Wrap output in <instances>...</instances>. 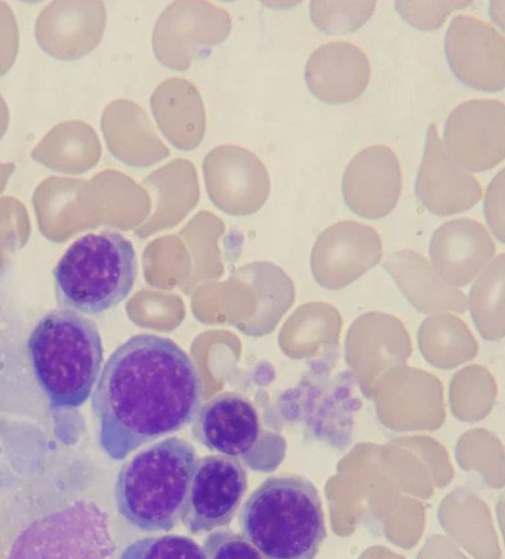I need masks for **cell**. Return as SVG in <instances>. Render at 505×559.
I'll use <instances>...</instances> for the list:
<instances>
[{
    "mask_svg": "<svg viewBox=\"0 0 505 559\" xmlns=\"http://www.w3.org/2000/svg\"><path fill=\"white\" fill-rule=\"evenodd\" d=\"M201 404L190 356L172 340L147 333L111 353L92 394L98 442L113 460L192 423Z\"/></svg>",
    "mask_w": 505,
    "mask_h": 559,
    "instance_id": "obj_1",
    "label": "cell"
},
{
    "mask_svg": "<svg viewBox=\"0 0 505 559\" xmlns=\"http://www.w3.org/2000/svg\"><path fill=\"white\" fill-rule=\"evenodd\" d=\"M238 521L266 559H314L326 534L318 492L299 475L266 478L245 500Z\"/></svg>",
    "mask_w": 505,
    "mask_h": 559,
    "instance_id": "obj_2",
    "label": "cell"
},
{
    "mask_svg": "<svg viewBox=\"0 0 505 559\" xmlns=\"http://www.w3.org/2000/svg\"><path fill=\"white\" fill-rule=\"evenodd\" d=\"M37 383L53 409H73L89 397L98 380L104 348L96 323L73 310H52L27 341Z\"/></svg>",
    "mask_w": 505,
    "mask_h": 559,
    "instance_id": "obj_3",
    "label": "cell"
},
{
    "mask_svg": "<svg viewBox=\"0 0 505 559\" xmlns=\"http://www.w3.org/2000/svg\"><path fill=\"white\" fill-rule=\"evenodd\" d=\"M196 462L193 445L178 437L136 453L117 477L115 500L120 515L142 531L175 528Z\"/></svg>",
    "mask_w": 505,
    "mask_h": 559,
    "instance_id": "obj_4",
    "label": "cell"
},
{
    "mask_svg": "<svg viewBox=\"0 0 505 559\" xmlns=\"http://www.w3.org/2000/svg\"><path fill=\"white\" fill-rule=\"evenodd\" d=\"M137 273L132 242L104 230L76 239L53 270L59 306L82 314L116 308L131 293Z\"/></svg>",
    "mask_w": 505,
    "mask_h": 559,
    "instance_id": "obj_5",
    "label": "cell"
},
{
    "mask_svg": "<svg viewBox=\"0 0 505 559\" xmlns=\"http://www.w3.org/2000/svg\"><path fill=\"white\" fill-rule=\"evenodd\" d=\"M192 431L208 450L256 472H273L285 457L284 438L263 431L255 407L237 393L218 394L201 406Z\"/></svg>",
    "mask_w": 505,
    "mask_h": 559,
    "instance_id": "obj_6",
    "label": "cell"
},
{
    "mask_svg": "<svg viewBox=\"0 0 505 559\" xmlns=\"http://www.w3.org/2000/svg\"><path fill=\"white\" fill-rule=\"evenodd\" d=\"M231 17L209 1L177 0L159 14L152 34L157 60L167 68L185 71L212 47L227 39Z\"/></svg>",
    "mask_w": 505,
    "mask_h": 559,
    "instance_id": "obj_7",
    "label": "cell"
},
{
    "mask_svg": "<svg viewBox=\"0 0 505 559\" xmlns=\"http://www.w3.org/2000/svg\"><path fill=\"white\" fill-rule=\"evenodd\" d=\"M247 471L238 460L223 455L197 459L181 512L192 534L228 526L247 491Z\"/></svg>",
    "mask_w": 505,
    "mask_h": 559,
    "instance_id": "obj_8",
    "label": "cell"
},
{
    "mask_svg": "<svg viewBox=\"0 0 505 559\" xmlns=\"http://www.w3.org/2000/svg\"><path fill=\"white\" fill-rule=\"evenodd\" d=\"M504 103L495 98H472L449 112L442 142L459 167L480 173L504 159Z\"/></svg>",
    "mask_w": 505,
    "mask_h": 559,
    "instance_id": "obj_9",
    "label": "cell"
},
{
    "mask_svg": "<svg viewBox=\"0 0 505 559\" xmlns=\"http://www.w3.org/2000/svg\"><path fill=\"white\" fill-rule=\"evenodd\" d=\"M202 170L209 200L228 214H252L268 199V170L245 147L221 144L212 148L202 162Z\"/></svg>",
    "mask_w": 505,
    "mask_h": 559,
    "instance_id": "obj_10",
    "label": "cell"
},
{
    "mask_svg": "<svg viewBox=\"0 0 505 559\" xmlns=\"http://www.w3.org/2000/svg\"><path fill=\"white\" fill-rule=\"evenodd\" d=\"M369 397L378 419L394 429H432L445 419L442 383L421 369L404 366L386 373Z\"/></svg>",
    "mask_w": 505,
    "mask_h": 559,
    "instance_id": "obj_11",
    "label": "cell"
},
{
    "mask_svg": "<svg viewBox=\"0 0 505 559\" xmlns=\"http://www.w3.org/2000/svg\"><path fill=\"white\" fill-rule=\"evenodd\" d=\"M444 49L450 70L466 85L486 92L504 87V36L490 23L470 14L455 15Z\"/></svg>",
    "mask_w": 505,
    "mask_h": 559,
    "instance_id": "obj_12",
    "label": "cell"
},
{
    "mask_svg": "<svg viewBox=\"0 0 505 559\" xmlns=\"http://www.w3.org/2000/svg\"><path fill=\"white\" fill-rule=\"evenodd\" d=\"M411 349L405 325L394 316L375 311L352 322L345 346L346 361L368 397L383 376L406 365Z\"/></svg>",
    "mask_w": 505,
    "mask_h": 559,
    "instance_id": "obj_13",
    "label": "cell"
},
{
    "mask_svg": "<svg viewBox=\"0 0 505 559\" xmlns=\"http://www.w3.org/2000/svg\"><path fill=\"white\" fill-rule=\"evenodd\" d=\"M382 240L370 225L345 219L326 227L312 251L317 282L328 289L342 288L380 262Z\"/></svg>",
    "mask_w": 505,
    "mask_h": 559,
    "instance_id": "obj_14",
    "label": "cell"
},
{
    "mask_svg": "<svg viewBox=\"0 0 505 559\" xmlns=\"http://www.w3.org/2000/svg\"><path fill=\"white\" fill-rule=\"evenodd\" d=\"M402 173L395 152L385 144L369 145L353 155L341 178L347 206L357 215L377 219L396 206Z\"/></svg>",
    "mask_w": 505,
    "mask_h": 559,
    "instance_id": "obj_15",
    "label": "cell"
},
{
    "mask_svg": "<svg viewBox=\"0 0 505 559\" xmlns=\"http://www.w3.org/2000/svg\"><path fill=\"white\" fill-rule=\"evenodd\" d=\"M414 192L428 211L440 216L467 211L483 197L478 179L448 156L434 123L425 133Z\"/></svg>",
    "mask_w": 505,
    "mask_h": 559,
    "instance_id": "obj_16",
    "label": "cell"
},
{
    "mask_svg": "<svg viewBox=\"0 0 505 559\" xmlns=\"http://www.w3.org/2000/svg\"><path fill=\"white\" fill-rule=\"evenodd\" d=\"M107 12L99 0H57L38 14L35 37L38 46L60 60H74L92 52L100 43Z\"/></svg>",
    "mask_w": 505,
    "mask_h": 559,
    "instance_id": "obj_17",
    "label": "cell"
},
{
    "mask_svg": "<svg viewBox=\"0 0 505 559\" xmlns=\"http://www.w3.org/2000/svg\"><path fill=\"white\" fill-rule=\"evenodd\" d=\"M431 265L449 286L470 283L489 263L495 245L478 221L460 217L438 226L430 241Z\"/></svg>",
    "mask_w": 505,
    "mask_h": 559,
    "instance_id": "obj_18",
    "label": "cell"
},
{
    "mask_svg": "<svg viewBox=\"0 0 505 559\" xmlns=\"http://www.w3.org/2000/svg\"><path fill=\"white\" fill-rule=\"evenodd\" d=\"M371 66L366 53L347 40L318 46L308 58L304 80L311 93L328 104H345L366 88Z\"/></svg>",
    "mask_w": 505,
    "mask_h": 559,
    "instance_id": "obj_19",
    "label": "cell"
},
{
    "mask_svg": "<svg viewBox=\"0 0 505 559\" xmlns=\"http://www.w3.org/2000/svg\"><path fill=\"white\" fill-rule=\"evenodd\" d=\"M101 131L111 154L132 167H148L169 156L147 112L129 99L109 103L101 115Z\"/></svg>",
    "mask_w": 505,
    "mask_h": 559,
    "instance_id": "obj_20",
    "label": "cell"
},
{
    "mask_svg": "<svg viewBox=\"0 0 505 559\" xmlns=\"http://www.w3.org/2000/svg\"><path fill=\"white\" fill-rule=\"evenodd\" d=\"M149 103L158 128L175 147L192 151L201 144L206 111L192 82L178 76L166 79L156 86Z\"/></svg>",
    "mask_w": 505,
    "mask_h": 559,
    "instance_id": "obj_21",
    "label": "cell"
},
{
    "mask_svg": "<svg viewBox=\"0 0 505 559\" xmlns=\"http://www.w3.org/2000/svg\"><path fill=\"white\" fill-rule=\"evenodd\" d=\"M384 269L390 274L409 302L423 313L465 312L467 299L447 285L431 263L413 250H399L387 255Z\"/></svg>",
    "mask_w": 505,
    "mask_h": 559,
    "instance_id": "obj_22",
    "label": "cell"
},
{
    "mask_svg": "<svg viewBox=\"0 0 505 559\" xmlns=\"http://www.w3.org/2000/svg\"><path fill=\"white\" fill-rule=\"evenodd\" d=\"M31 155L49 169L79 175L99 162L101 144L92 126L81 120H69L51 128Z\"/></svg>",
    "mask_w": 505,
    "mask_h": 559,
    "instance_id": "obj_23",
    "label": "cell"
},
{
    "mask_svg": "<svg viewBox=\"0 0 505 559\" xmlns=\"http://www.w3.org/2000/svg\"><path fill=\"white\" fill-rule=\"evenodd\" d=\"M142 186L155 205V213L148 223L151 227L179 222L200 200L195 166L184 158L172 159L153 170L142 179Z\"/></svg>",
    "mask_w": 505,
    "mask_h": 559,
    "instance_id": "obj_24",
    "label": "cell"
},
{
    "mask_svg": "<svg viewBox=\"0 0 505 559\" xmlns=\"http://www.w3.org/2000/svg\"><path fill=\"white\" fill-rule=\"evenodd\" d=\"M87 180L52 176L35 189L32 202L46 230L63 231L73 223L95 219Z\"/></svg>",
    "mask_w": 505,
    "mask_h": 559,
    "instance_id": "obj_25",
    "label": "cell"
},
{
    "mask_svg": "<svg viewBox=\"0 0 505 559\" xmlns=\"http://www.w3.org/2000/svg\"><path fill=\"white\" fill-rule=\"evenodd\" d=\"M98 217L113 226H127L143 219L152 200L146 189L122 171L106 169L88 179Z\"/></svg>",
    "mask_w": 505,
    "mask_h": 559,
    "instance_id": "obj_26",
    "label": "cell"
},
{
    "mask_svg": "<svg viewBox=\"0 0 505 559\" xmlns=\"http://www.w3.org/2000/svg\"><path fill=\"white\" fill-rule=\"evenodd\" d=\"M418 343L425 360L441 369H452L471 360L478 344L459 318L440 312L425 319L418 331Z\"/></svg>",
    "mask_w": 505,
    "mask_h": 559,
    "instance_id": "obj_27",
    "label": "cell"
},
{
    "mask_svg": "<svg viewBox=\"0 0 505 559\" xmlns=\"http://www.w3.org/2000/svg\"><path fill=\"white\" fill-rule=\"evenodd\" d=\"M480 334L491 341L504 336V254L486 266L470 289L467 300Z\"/></svg>",
    "mask_w": 505,
    "mask_h": 559,
    "instance_id": "obj_28",
    "label": "cell"
},
{
    "mask_svg": "<svg viewBox=\"0 0 505 559\" xmlns=\"http://www.w3.org/2000/svg\"><path fill=\"white\" fill-rule=\"evenodd\" d=\"M496 396V384L483 367L472 365L459 370L449 389L450 408L464 421H477L492 409Z\"/></svg>",
    "mask_w": 505,
    "mask_h": 559,
    "instance_id": "obj_29",
    "label": "cell"
},
{
    "mask_svg": "<svg viewBox=\"0 0 505 559\" xmlns=\"http://www.w3.org/2000/svg\"><path fill=\"white\" fill-rule=\"evenodd\" d=\"M376 1L310 2L313 24L326 33H348L361 27L374 13Z\"/></svg>",
    "mask_w": 505,
    "mask_h": 559,
    "instance_id": "obj_30",
    "label": "cell"
},
{
    "mask_svg": "<svg viewBox=\"0 0 505 559\" xmlns=\"http://www.w3.org/2000/svg\"><path fill=\"white\" fill-rule=\"evenodd\" d=\"M120 559H207L203 548L183 535L144 537L129 545Z\"/></svg>",
    "mask_w": 505,
    "mask_h": 559,
    "instance_id": "obj_31",
    "label": "cell"
},
{
    "mask_svg": "<svg viewBox=\"0 0 505 559\" xmlns=\"http://www.w3.org/2000/svg\"><path fill=\"white\" fill-rule=\"evenodd\" d=\"M469 4L471 1H395V8L401 17L420 29L440 27L453 11Z\"/></svg>",
    "mask_w": 505,
    "mask_h": 559,
    "instance_id": "obj_32",
    "label": "cell"
},
{
    "mask_svg": "<svg viewBox=\"0 0 505 559\" xmlns=\"http://www.w3.org/2000/svg\"><path fill=\"white\" fill-rule=\"evenodd\" d=\"M203 550L207 559H266L247 537L231 530L212 532Z\"/></svg>",
    "mask_w": 505,
    "mask_h": 559,
    "instance_id": "obj_33",
    "label": "cell"
},
{
    "mask_svg": "<svg viewBox=\"0 0 505 559\" xmlns=\"http://www.w3.org/2000/svg\"><path fill=\"white\" fill-rule=\"evenodd\" d=\"M19 26L8 3L0 1V76L13 66L19 51Z\"/></svg>",
    "mask_w": 505,
    "mask_h": 559,
    "instance_id": "obj_34",
    "label": "cell"
},
{
    "mask_svg": "<svg viewBox=\"0 0 505 559\" xmlns=\"http://www.w3.org/2000/svg\"><path fill=\"white\" fill-rule=\"evenodd\" d=\"M484 215L494 236L504 241V168L494 175L486 188Z\"/></svg>",
    "mask_w": 505,
    "mask_h": 559,
    "instance_id": "obj_35",
    "label": "cell"
},
{
    "mask_svg": "<svg viewBox=\"0 0 505 559\" xmlns=\"http://www.w3.org/2000/svg\"><path fill=\"white\" fill-rule=\"evenodd\" d=\"M504 0L491 1L489 9L492 21L502 29L504 27Z\"/></svg>",
    "mask_w": 505,
    "mask_h": 559,
    "instance_id": "obj_36",
    "label": "cell"
},
{
    "mask_svg": "<svg viewBox=\"0 0 505 559\" xmlns=\"http://www.w3.org/2000/svg\"><path fill=\"white\" fill-rule=\"evenodd\" d=\"M9 121H10L9 108L7 106V103L0 95V140L3 138V135L5 134V132L8 130Z\"/></svg>",
    "mask_w": 505,
    "mask_h": 559,
    "instance_id": "obj_37",
    "label": "cell"
},
{
    "mask_svg": "<svg viewBox=\"0 0 505 559\" xmlns=\"http://www.w3.org/2000/svg\"><path fill=\"white\" fill-rule=\"evenodd\" d=\"M15 169L13 163H1L0 162V193L4 190L7 182Z\"/></svg>",
    "mask_w": 505,
    "mask_h": 559,
    "instance_id": "obj_38",
    "label": "cell"
}]
</instances>
